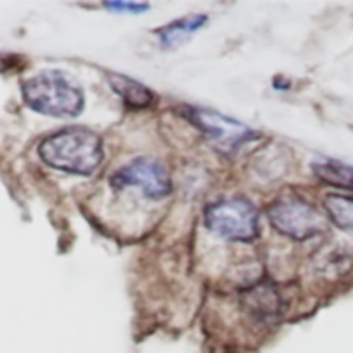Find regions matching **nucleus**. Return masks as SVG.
<instances>
[{
    "instance_id": "nucleus-4",
    "label": "nucleus",
    "mask_w": 353,
    "mask_h": 353,
    "mask_svg": "<svg viewBox=\"0 0 353 353\" xmlns=\"http://www.w3.org/2000/svg\"><path fill=\"white\" fill-rule=\"evenodd\" d=\"M203 223L210 231L233 241H254L261 231L257 209L238 196L210 203L203 212Z\"/></svg>"
},
{
    "instance_id": "nucleus-7",
    "label": "nucleus",
    "mask_w": 353,
    "mask_h": 353,
    "mask_svg": "<svg viewBox=\"0 0 353 353\" xmlns=\"http://www.w3.org/2000/svg\"><path fill=\"white\" fill-rule=\"evenodd\" d=\"M109 81L110 86L117 92V95H119L130 107L141 109V107L150 105L152 92L147 86L141 85V83L119 74H109Z\"/></svg>"
},
{
    "instance_id": "nucleus-11",
    "label": "nucleus",
    "mask_w": 353,
    "mask_h": 353,
    "mask_svg": "<svg viewBox=\"0 0 353 353\" xmlns=\"http://www.w3.org/2000/svg\"><path fill=\"white\" fill-rule=\"evenodd\" d=\"M107 9L123 10V12H141L147 9V3H134V2H109L105 3Z\"/></svg>"
},
{
    "instance_id": "nucleus-5",
    "label": "nucleus",
    "mask_w": 353,
    "mask_h": 353,
    "mask_svg": "<svg viewBox=\"0 0 353 353\" xmlns=\"http://www.w3.org/2000/svg\"><path fill=\"white\" fill-rule=\"evenodd\" d=\"M110 185L117 190L137 186L148 199H164L171 193V179L159 161L138 157L117 169L110 178Z\"/></svg>"
},
{
    "instance_id": "nucleus-9",
    "label": "nucleus",
    "mask_w": 353,
    "mask_h": 353,
    "mask_svg": "<svg viewBox=\"0 0 353 353\" xmlns=\"http://www.w3.org/2000/svg\"><path fill=\"white\" fill-rule=\"evenodd\" d=\"M207 23V17L203 14H195V16H186L183 19L174 21V23L168 24L165 28H162L159 31V40L164 47H172L178 41H181L183 38L188 37L190 33L196 31L199 28H202Z\"/></svg>"
},
{
    "instance_id": "nucleus-1",
    "label": "nucleus",
    "mask_w": 353,
    "mask_h": 353,
    "mask_svg": "<svg viewBox=\"0 0 353 353\" xmlns=\"http://www.w3.org/2000/svg\"><path fill=\"white\" fill-rule=\"evenodd\" d=\"M41 161L71 174L90 176L103 159L102 140L86 128H65L45 138L38 147Z\"/></svg>"
},
{
    "instance_id": "nucleus-6",
    "label": "nucleus",
    "mask_w": 353,
    "mask_h": 353,
    "mask_svg": "<svg viewBox=\"0 0 353 353\" xmlns=\"http://www.w3.org/2000/svg\"><path fill=\"white\" fill-rule=\"evenodd\" d=\"M185 114L203 134H207L210 140H214L223 148H238L240 145L247 143L248 140H254L257 137L243 123L231 119V117L216 112V110L188 107Z\"/></svg>"
},
{
    "instance_id": "nucleus-3",
    "label": "nucleus",
    "mask_w": 353,
    "mask_h": 353,
    "mask_svg": "<svg viewBox=\"0 0 353 353\" xmlns=\"http://www.w3.org/2000/svg\"><path fill=\"white\" fill-rule=\"evenodd\" d=\"M268 216L279 233L299 241L310 240L324 233L327 228L326 217L307 200L293 193L279 196L276 202H272Z\"/></svg>"
},
{
    "instance_id": "nucleus-8",
    "label": "nucleus",
    "mask_w": 353,
    "mask_h": 353,
    "mask_svg": "<svg viewBox=\"0 0 353 353\" xmlns=\"http://www.w3.org/2000/svg\"><path fill=\"white\" fill-rule=\"evenodd\" d=\"M314 172L317 178L338 188L353 190V168L338 161H321L314 162Z\"/></svg>"
},
{
    "instance_id": "nucleus-2",
    "label": "nucleus",
    "mask_w": 353,
    "mask_h": 353,
    "mask_svg": "<svg viewBox=\"0 0 353 353\" xmlns=\"http://www.w3.org/2000/svg\"><path fill=\"white\" fill-rule=\"evenodd\" d=\"M24 102L37 112L52 117H76L85 95L78 83L57 69L38 72L23 83Z\"/></svg>"
},
{
    "instance_id": "nucleus-10",
    "label": "nucleus",
    "mask_w": 353,
    "mask_h": 353,
    "mask_svg": "<svg viewBox=\"0 0 353 353\" xmlns=\"http://www.w3.org/2000/svg\"><path fill=\"white\" fill-rule=\"evenodd\" d=\"M324 207H326L330 219L338 228L353 233V196L327 195L324 199Z\"/></svg>"
}]
</instances>
